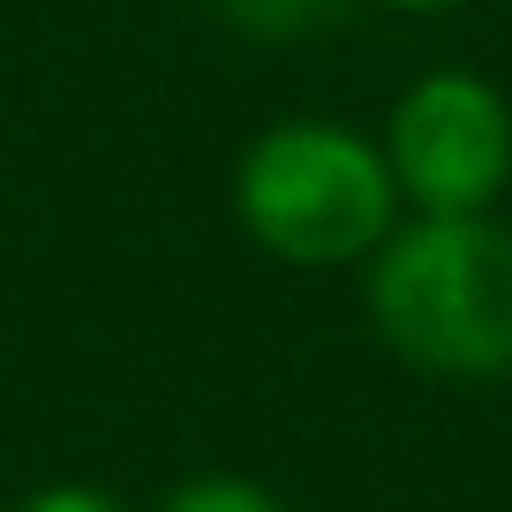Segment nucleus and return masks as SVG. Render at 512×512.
I'll use <instances>...</instances> for the list:
<instances>
[{
	"label": "nucleus",
	"instance_id": "1",
	"mask_svg": "<svg viewBox=\"0 0 512 512\" xmlns=\"http://www.w3.org/2000/svg\"><path fill=\"white\" fill-rule=\"evenodd\" d=\"M369 324L422 377H512V226L400 219L369 256Z\"/></svg>",
	"mask_w": 512,
	"mask_h": 512
},
{
	"label": "nucleus",
	"instance_id": "2",
	"mask_svg": "<svg viewBox=\"0 0 512 512\" xmlns=\"http://www.w3.org/2000/svg\"><path fill=\"white\" fill-rule=\"evenodd\" d=\"M234 211L249 241L294 272L362 264L400 226L384 144L347 121H272L234 166Z\"/></svg>",
	"mask_w": 512,
	"mask_h": 512
},
{
	"label": "nucleus",
	"instance_id": "3",
	"mask_svg": "<svg viewBox=\"0 0 512 512\" xmlns=\"http://www.w3.org/2000/svg\"><path fill=\"white\" fill-rule=\"evenodd\" d=\"M384 166L415 219H482L512 189V106L475 68H430L384 121Z\"/></svg>",
	"mask_w": 512,
	"mask_h": 512
},
{
	"label": "nucleus",
	"instance_id": "4",
	"mask_svg": "<svg viewBox=\"0 0 512 512\" xmlns=\"http://www.w3.org/2000/svg\"><path fill=\"white\" fill-rule=\"evenodd\" d=\"M241 38H309L339 0H211Z\"/></svg>",
	"mask_w": 512,
	"mask_h": 512
},
{
	"label": "nucleus",
	"instance_id": "5",
	"mask_svg": "<svg viewBox=\"0 0 512 512\" xmlns=\"http://www.w3.org/2000/svg\"><path fill=\"white\" fill-rule=\"evenodd\" d=\"M159 512H287L264 482H241V475H196L166 497Z\"/></svg>",
	"mask_w": 512,
	"mask_h": 512
},
{
	"label": "nucleus",
	"instance_id": "6",
	"mask_svg": "<svg viewBox=\"0 0 512 512\" xmlns=\"http://www.w3.org/2000/svg\"><path fill=\"white\" fill-rule=\"evenodd\" d=\"M16 512H121L106 490H91V482H46V490H31Z\"/></svg>",
	"mask_w": 512,
	"mask_h": 512
},
{
	"label": "nucleus",
	"instance_id": "7",
	"mask_svg": "<svg viewBox=\"0 0 512 512\" xmlns=\"http://www.w3.org/2000/svg\"><path fill=\"white\" fill-rule=\"evenodd\" d=\"M384 8H400V16H445V8H460V0H384Z\"/></svg>",
	"mask_w": 512,
	"mask_h": 512
}]
</instances>
